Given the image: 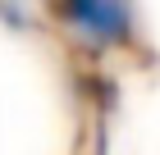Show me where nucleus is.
I'll return each mask as SVG.
<instances>
[{
    "mask_svg": "<svg viewBox=\"0 0 160 155\" xmlns=\"http://www.w3.org/2000/svg\"><path fill=\"white\" fill-rule=\"evenodd\" d=\"M50 14L82 32L96 46H128L133 41V14L123 0H46Z\"/></svg>",
    "mask_w": 160,
    "mask_h": 155,
    "instance_id": "nucleus-1",
    "label": "nucleus"
}]
</instances>
